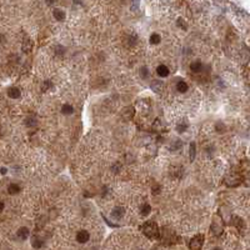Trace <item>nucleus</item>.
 Wrapping results in <instances>:
<instances>
[{"instance_id":"nucleus-1","label":"nucleus","mask_w":250,"mask_h":250,"mask_svg":"<svg viewBox=\"0 0 250 250\" xmlns=\"http://www.w3.org/2000/svg\"><path fill=\"white\" fill-rule=\"evenodd\" d=\"M144 231H145V234H146L149 238L158 236V228H156V225H155L154 223H148V224H145Z\"/></svg>"},{"instance_id":"nucleus-2","label":"nucleus","mask_w":250,"mask_h":250,"mask_svg":"<svg viewBox=\"0 0 250 250\" xmlns=\"http://www.w3.org/2000/svg\"><path fill=\"white\" fill-rule=\"evenodd\" d=\"M201 244H203V235H198L192 240L190 248H192V250H199Z\"/></svg>"},{"instance_id":"nucleus-3","label":"nucleus","mask_w":250,"mask_h":250,"mask_svg":"<svg viewBox=\"0 0 250 250\" xmlns=\"http://www.w3.org/2000/svg\"><path fill=\"white\" fill-rule=\"evenodd\" d=\"M89 239H90V234H89L86 230H80V231L76 234V240H78L79 243H81V244L86 243Z\"/></svg>"},{"instance_id":"nucleus-4","label":"nucleus","mask_w":250,"mask_h":250,"mask_svg":"<svg viewBox=\"0 0 250 250\" xmlns=\"http://www.w3.org/2000/svg\"><path fill=\"white\" fill-rule=\"evenodd\" d=\"M124 214H125V211H124V209L120 208V206H116V208H114V209L111 210V216H113L114 219H121V218L124 216Z\"/></svg>"},{"instance_id":"nucleus-5","label":"nucleus","mask_w":250,"mask_h":250,"mask_svg":"<svg viewBox=\"0 0 250 250\" xmlns=\"http://www.w3.org/2000/svg\"><path fill=\"white\" fill-rule=\"evenodd\" d=\"M8 95H9V98H11V99H18V98H20L21 93H20V90H19L18 88H10V89L8 90Z\"/></svg>"},{"instance_id":"nucleus-6","label":"nucleus","mask_w":250,"mask_h":250,"mask_svg":"<svg viewBox=\"0 0 250 250\" xmlns=\"http://www.w3.org/2000/svg\"><path fill=\"white\" fill-rule=\"evenodd\" d=\"M29 229L28 228H25V226H23V228H20L19 230H18V238H20L21 240H25V239H28L29 238Z\"/></svg>"},{"instance_id":"nucleus-7","label":"nucleus","mask_w":250,"mask_h":250,"mask_svg":"<svg viewBox=\"0 0 250 250\" xmlns=\"http://www.w3.org/2000/svg\"><path fill=\"white\" fill-rule=\"evenodd\" d=\"M156 73H158V75L162 78H166L169 75V69L165 65H159L158 69H156Z\"/></svg>"},{"instance_id":"nucleus-8","label":"nucleus","mask_w":250,"mask_h":250,"mask_svg":"<svg viewBox=\"0 0 250 250\" xmlns=\"http://www.w3.org/2000/svg\"><path fill=\"white\" fill-rule=\"evenodd\" d=\"M53 15H54V18H55L56 20H59V21H61V20L65 19V13L62 11V10H60V9H55V10L53 11Z\"/></svg>"},{"instance_id":"nucleus-9","label":"nucleus","mask_w":250,"mask_h":250,"mask_svg":"<svg viewBox=\"0 0 250 250\" xmlns=\"http://www.w3.org/2000/svg\"><path fill=\"white\" fill-rule=\"evenodd\" d=\"M162 88H163V83H162L160 80H154V81L151 83V89H153L155 93H159V91L162 90Z\"/></svg>"},{"instance_id":"nucleus-10","label":"nucleus","mask_w":250,"mask_h":250,"mask_svg":"<svg viewBox=\"0 0 250 250\" xmlns=\"http://www.w3.org/2000/svg\"><path fill=\"white\" fill-rule=\"evenodd\" d=\"M8 192H9V194H11V195L18 194V193L20 192V186H19L18 184H10V185L8 186Z\"/></svg>"},{"instance_id":"nucleus-11","label":"nucleus","mask_w":250,"mask_h":250,"mask_svg":"<svg viewBox=\"0 0 250 250\" xmlns=\"http://www.w3.org/2000/svg\"><path fill=\"white\" fill-rule=\"evenodd\" d=\"M190 69L194 73H199L203 69V65H201L200 61H194V62H192V64H190Z\"/></svg>"},{"instance_id":"nucleus-12","label":"nucleus","mask_w":250,"mask_h":250,"mask_svg":"<svg viewBox=\"0 0 250 250\" xmlns=\"http://www.w3.org/2000/svg\"><path fill=\"white\" fill-rule=\"evenodd\" d=\"M73 111H74V109H73V106L70 104H65V105H62V108H61V113L65 114V115H70V114H73Z\"/></svg>"},{"instance_id":"nucleus-13","label":"nucleus","mask_w":250,"mask_h":250,"mask_svg":"<svg viewBox=\"0 0 250 250\" xmlns=\"http://www.w3.org/2000/svg\"><path fill=\"white\" fill-rule=\"evenodd\" d=\"M176 89H178V91H180V93H185V91L188 90V84H186L185 81L180 80V81L176 84Z\"/></svg>"},{"instance_id":"nucleus-14","label":"nucleus","mask_w":250,"mask_h":250,"mask_svg":"<svg viewBox=\"0 0 250 250\" xmlns=\"http://www.w3.org/2000/svg\"><path fill=\"white\" fill-rule=\"evenodd\" d=\"M195 155H196V146H195V143H192L190 144V153H189V156H190L192 162L195 159Z\"/></svg>"},{"instance_id":"nucleus-15","label":"nucleus","mask_w":250,"mask_h":250,"mask_svg":"<svg viewBox=\"0 0 250 250\" xmlns=\"http://www.w3.org/2000/svg\"><path fill=\"white\" fill-rule=\"evenodd\" d=\"M160 40H162V38H160L159 34H155V33H154V34L150 35V43H151V44H159Z\"/></svg>"},{"instance_id":"nucleus-16","label":"nucleus","mask_w":250,"mask_h":250,"mask_svg":"<svg viewBox=\"0 0 250 250\" xmlns=\"http://www.w3.org/2000/svg\"><path fill=\"white\" fill-rule=\"evenodd\" d=\"M31 245H33L35 249H39V248H41V245H43V241L39 239V238H33V240H31Z\"/></svg>"},{"instance_id":"nucleus-17","label":"nucleus","mask_w":250,"mask_h":250,"mask_svg":"<svg viewBox=\"0 0 250 250\" xmlns=\"http://www.w3.org/2000/svg\"><path fill=\"white\" fill-rule=\"evenodd\" d=\"M186 129H188V124H186V123H180L178 127H176L178 133H184Z\"/></svg>"},{"instance_id":"nucleus-18","label":"nucleus","mask_w":250,"mask_h":250,"mask_svg":"<svg viewBox=\"0 0 250 250\" xmlns=\"http://www.w3.org/2000/svg\"><path fill=\"white\" fill-rule=\"evenodd\" d=\"M150 210H151V206H150L149 204H145V205L141 208V215H148V214L150 213Z\"/></svg>"},{"instance_id":"nucleus-19","label":"nucleus","mask_w":250,"mask_h":250,"mask_svg":"<svg viewBox=\"0 0 250 250\" xmlns=\"http://www.w3.org/2000/svg\"><path fill=\"white\" fill-rule=\"evenodd\" d=\"M148 75H149V70H148V68H141L140 69V76L141 78H148Z\"/></svg>"},{"instance_id":"nucleus-20","label":"nucleus","mask_w":250,"mask_h":250,"mask_svg":"<svg viewBox=\"0 0 250 250\" xmlns=\"http://www.w3.org/2000/svg\"><path fill=\"white\" fill-rule=\"evenodd\" d=\"M216 130H218L219 133L225 131V125H224L223 123H218V124H216Z\"/></svg>"},{"instance_id":"nucleus-21","label":"nucleus","mask_w":250,"mask_h":250,"mask_svg":"<svg viewBox=\"0 0 250 250\" xmlns=\"http://www.w3.org/2000/svg\"><path fill=\"white\" fill-rule=\"evenodd\" d=\"M176 24H178V26L179 28H183L184 30L186 29V24H185V21L183 20V19H178V21H176Z\"/></svg>"},{"instance_id":"nucleus-22","label":"nucleus","mask_w":250,"mask_h":250,"mask_svg":"<svg viewBox=\"0 0 250 250\" xmlns=\"http://www.w3.org/2000/svg\"><path fill=\"white\" fill-rule=\"evenodd\" d=\"M26 125H28V127H35L37 121H35L34 119H28V120H26Z\"/></svg>"},{"instance_id":"nucleus-23","label":"nucleus","mask_w":250,"mask_h":250,"mask_svg":"<svg viewBox=\"0 0 250 250\" xmlns=\"http://www.w3.org/2000/svg\"><path fill=\"white\" fill-rule=\"evenodd\" d=\"M51 86H53V84H51L50 81H45V83L43 84V90H44V91H46V90H48V89H50Z\"/></svg>"},{"instance_id":"nucleus-24","label":"nucleus","mask_w":250,"mask_h":250,"mask_svg":"<svg viewBox=\"0 0 250 250\" xmlns=\"http://www.w3.org/2000/svg\"><path fill=\"white\" fill-rule=\"evenodd\" d=\"M181 145H183V144H181L180 141H176V143H175V144H174L173 146H170V149H174V150H178V149H179V148H180Z\"/></svg>"},{"instance_id":"nucleus-25","label":"nucleus","mask_w":250,"mask_h":250,"mask_svg":"<svg viewBox=\"0 0 250 250\" xmlns=\"http://www.w3.org/2000/svg\"><path fill=\"white\" fill-rule=\"evenodd\" d=\"M3 209H4V203H3V201H0V213L3 211Z\"/></svg>"},{"instance_id":"nucleus-26","label":"nucleus","mask_w":250,"mask_h":250,"mask_svg":"<svg viewBox=\"0 0 250 250\" xmlns=\"http://www.w3.org/2000/svg\"><path fill=\"white\" fill-rule=\"evenodd\" d=\"M0 173H2V174H6V168H2V169H0Z\"/></svg>"},{"instance_id":"nucleus-27","label":"nucleus","mask_w":250,"mask_h":250,"mask_svg":"<svg viewBox=\"0 0 250 250\" xmlns=\"http://www.w3.org/2000/svg\"><path fill=\"white\" fill-rule=\"evenodd\" d=\"M213 250H222V249H220V248H214Z\"/></svg>"}]
</instances>
